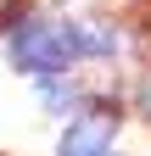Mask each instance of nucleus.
Masks as SVG:
<instances>
[{"label":"nucleus","mask_w":151,"mask_h":156,"mask_svg":"<svg viewBox=\"0 0 151 156\" xmlns=\"http://www.w3.org/2000/svg\"><path fill=\"white\" fill-rule=\"evenodd\" d=\"M73 56H79V39H73V23L67 28H56L45 23V17H28V23H17L11 28V62L23 67L28 78H56Z\"/></svg>","instance_id":"1"},{"label":"nucleus","mask_w":151,"mask_h":156,"mask_svg":"<svg viewBox=\"0 0 151 156\" xmlns=\"http://www.w3.org/2000/svg\"><path fill=\"white\" fill-rule=\"evenodd\" d=\"M112 134H118V112L90 106V112H79V117L67 123L62 156H106V151H112Z\"/></svg>","instance_id":"2"},{"label":"nucleus","mask_w":151,"mask_h":156,"mask_svg":"<svg viewBox=\"0 0 151 156\" xmlns=\"http://www.w3.org/2000/svg\"><path fill=\"white\" fill-rule=\"evenodd\" d=\"M73 39H79V56H112V45H118L106 23H73Z\"/></svg>","instance_id":"3"},{"label":"nucleus","mask_w":151,"mask_h":156,"mask_svg":"<svg viewBox=\"0 0 151 156\" xmlns=\"http://www.w3.org/2000/svg\"><path fill=\"white\" fill-rule=\"evenodd\" d=\"M140 112L151 117V78H145V84H140Z\"/></svg>","instance_id":"4"},{"label":"nucleus","mask_w":151,"mask_h":156,"mask_svg":"<svg viewBox=\"0 0 151 156\" xmlns=\"http://www.w3.org/2000/svg\"><path fill=\"white\" fill-rule=\"evenodd\" d=\"M11 6H17V0H0V17H6V11H11Z\"/></svg>","instance_id":"5"}]
</instances>
